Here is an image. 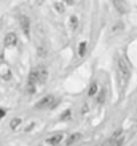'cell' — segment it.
<instances>
[{
	"label": "cell",
	"instance_id": "1",
	"mask_svg": "<svg viewBox=\"0 0 137 146\" xmlns=\"http://www.w3.org/2000/svg\"><path fill=\"white\" fill-rule=\"evenodd\" d=\"M117 74H118V84H120V86L125 88L130 78V66L124 57H120L117 61Z\"/></svg>",
	"mask_w": 137,
	"mask_h": 146
},
{
	"label": "cell",
	"instance_id": "2",
	"mask_svg": "<svg viewBox=\"0 0 137 146\" xmlns=\"http://www.w3.org/2000/svg\"><path fill=\"white\" fill-rule=\"evenodd\" d=\"M56 105H57L56 98H55L53 96H51V94H49V96L43 97L39 102H36L35 108L39 109V110H44V109H52V108H55Z\"/></svg>",
	"mask_w": 137,
	"mask_h": 146
},
{
	"label": "cell",
	"instance_id": "3",
	"mask_svg": "<svg viewBox=\"0 0 137 146\" xmlns=\"http://www.w3.org/2000/svg\"><path fill=\"white\" fill-rule=\"evenodd\" d=\"M19 23H20V28H21V31H23L24 36H27L29 38V35H31V21L28 19V16L25 15H21L19 19Z\"/></svg>",
	"mask_w": 137,
	"mask_h": 146
},
{
	"label": "cell",
	"instance_id": "4",
	"mask_svg": "<svg viewBox=\"0 0 137 146\" xmlns=\"http://www.w3.org/2000/svg\"><path fill=\"white\" fill-rule=\"evenodd\" d=\"M112 4H113L114 9L120 15H125L126 12H128V5H126L125 0H112Z\"/></svg>",
	"mask_w": 137,
	"mask_h": 146
},
{
	"label": "cell",
	"instance_id": "5",
	"mask_svg": "<svg viewBox=\"0 0 137 146\" xmlns=\"http://www.w3.org/2000/svg\"><path fill=\"white\" fill-rule=\"evenodd\" d=\"M16 44H17V36H16V33H13V32L7 33L5 37H4V45L7 46V48H12Z\"/></svg>",
	"mask_w": 137,
	"mask_h": 146
},
{
	"label": "cell",
	"instance_id": "6",
	"mask_svg": "<svg viewBox=\"0 0 137 146\" xmlns=\"http://www.w3.org/2000/svg\"><path fill=\"white\" fill-rule=\"evenodd\" d=\"M36 70H37V74H39V84H44L48 80V69L45 66L40 65L36 68Z\"/></svg>",
	"mask_w": 137,
	"mask_h": 146
},
{
	"label": "cell",
	"instance_id": "7",
	"mask_svg": "<svg viewBox=\"0 0 137 146\" xmlns=\"http://www.w3.org/2000/svg\"><path fill=\"white\" fill-rule=\"evenodd\" d=\"M124 143V137H118V138H112L110 137L108 141L103 143V146H122Z\"/></svg>",
	"mask_w": 137,
	"mask_h": 146
},
{
	"label": "cell",
	"instance_id": "8",
	"mask_svg": "<svg viewBox=\"0 0 137 146\" xmlns=\"http://www.w3.org/2000/svg\"><path fill=\"white\" fill-rule=\"evenodd\" d=\"M63 138H64L63 133H57V134H53L52 137H49V138L47 139V142L49 143V145H52V146H56L63 141Z\"/></svg>",
	"mask_w": 137,
	"mask_h": 146
},
{
	"label": "cell",
	"instance_id": "9",
	"mask_svg": "<svg viewBox=\"0 0 137 146\" xmlns=\"http://www.w3.org/2000/svg\"><path fill=\"white\" fill-rule=\"evenodd\" d=\"M122 29H124V23H122V21H117V23H114V25H112L110 33H112V35H116L118 32H121Z\"/></svg>",
	"mask_w": 137,
	"mask_h": 146
},
{
	"label": "cell",
	"instance_id": "10",
	"mask_svg": "<svg viewBox=\"0 0 137 146\" xmlns=\"http://www.w3.org/2000/svg\"><path fill=\"white\" fill-rule=\"evenodd\" d=\"M80 138H81V134H80V133H75V134H72V135H69V137H68V139H67L65 145H67V146H71V145H73L75 142H77V141H79Z\"/></svg>",
	"mask_w": 137,
	"mask_h": 146
},
{
	"label": "cell",
	"instance_id": "11",
	"mask_svg": "<svg viewBox=\"0 0 137 146\" xmlns=\"http://www.w3.org/2000/svg\"><path fill=\"white\" fill-rule=\"evenodd\" d=\"M105 96H107V90H105V88H101L99 90V94H97V98H96V104L101 105L105 101Z\"/></svg>",
	"mask_w": 137,
	"mask_h": 146
},
{
	"label": "cell",
	"instance_id": "12",
	"mask_svg": "<svg viewBox=\"0 0 137 146\" xmlns=\"http://www.w3.org/2000/svg\"><path fill=\"white\" fill-rule=\"evenodd\" d=\"M96 93H99V85L96 84V82H92L91 86H89V90H88V96L92 97V96H95Z\"/></svg>",
	"mask_w": 137,
	"mask_h": 146
},
{
	"label": "cell",
	"instance_id": "13",
	"mask_svg": "<svg viewBox=\"0 0 137 146\" xmlns=\"http://www.w3.org/2000/svg\"><path fill=\"white\" fill-rule=\"evenodd\" d=\"M20 125H21V118H19V117L13 118L11 122H9V127H11L12 130H16V129H17Z\"/></svg>",
	"mask_w": 137,
	"mask_h": 146
},
{
	"label": "cell",
	"instance_id": "14",
	"mask_svg": "<svg viewBox=\"0 0 137 146\" xmlns=\"http://www.w3.org/2000/svg\"><path fill=\"white\" fill-rule=\"evenodd\" d=\"M69 25L72 28L73 31H76L77 27H79V19H77V16H71L69 17Z\"/></svg>",
	"mask_w": 137,
	"mask_h": 146
},
{
	"label": "cell",
	"instance_id": "15",
	"mask_svg": "<svg viewBox=\"0 0 137 146\" xmlns=\"http://www.w3.org/2000/svg\"><path fill=\"white\" fill-rule=\"evenodd\" d=\"M85 50H87V42L85 41H81L79 44V56L83 57L84 54H85Z\"/></svg>",
	"mask_w": 137,
	"mask_h": 146
},
{
	"label": "cell",
	"instance_id": "16",
	"mask_svg": "<svg viewBox=\"0 0 137 146\" xmlns=\"http://www.w3.org/2000/svg\"><path fill=\"white\" fill-rule=\"evenodd\" d=\"M36 52H37V56L39 57H45L47 56V53H48V52H47V48L45 46H37V50H36Z\"/></svg>",
	"mask_w": 137,
	"mask_h": 146
},
{
	"label": "cell",
	"instance_id": "17",
	"mask_svg": "<svg viewBox=\"0 0 137 146\" xmlns=\"http://www.w3.org/2000/svg\"><path fill=\"white\" fill-rule=\"evenodd\" d=\"M55 9H56L59 13H64V11H65L64 3H55Z\"/></svg>",
	"mask_w": 137,
	"mask_h": 146
},
{
	"label": "cell",
	"instance_id": "18",
	"mask_svg": "<svg viewBox=\"0 0 137 146\" xmlns=\"http://www.w3.org/2000/svg\"><path fill=\"white\" fill-rule=\"evenodd\" d=\"M69 117H71V110H65L64 113L60 115V119L61 121H65V119H68Z\"/></svg>",
	"mask_w": 137,
	"mask_h": 146
},
{
	"label": "cell",
	"instance_id": "19",
	"mask_svg": "<svg viewBox=\"0 0 137 146\" xmlns=\"http://www.w3.org/2000/svg\"><path fill=\"white\" fill-rule=\"evenodd\" d=\"M118 137H122V129H117V130L112 134V138H118Z\"/></svg>",
	"mask_w": 137,
	"mask_h": 146
},
{
	"label": "cell",
	"instance_id": "20",
	"mask_svg": "<svg viewBox=\"0 0 137 146\" xmlns=\"http://www.w3.org/2000/svg\"><path fill=\"white\" fill-rule=\"evenodd\" d=\"M5 113H7V110L3 108H0V118H3L4 115H5Z\"/></svg>",
	"mask_w": 137,
	"mask_h": 146
},
{
	"label": "cell",
	"instance_id": "21",
	"mask_svg": "<svg viewBox=\"0 0 137 146\" xmlns=\"http://www.w3.org/2000/svg\"><path fill=\"white\" fill-rule=\"evenodd\" d=\"M64 4H68V5H73V0H63Z\"/></svg>",
	"mask_w": 137,
	"mask_h": 146
},
{
	"label": "cell",
	"instance_id": "22",
	"mask_svg": "<svg viewBox=\"0 0 137 146\" xmlns=\"http://www.w3.org/2000/svg\"><path fill=\"white\" fill-rule=\"evenodd\" d=\"M88 110H89V109H88ZM88 110H87V105H84V108H83V114H85Z\"/></svg>",
	"mask_w": 137,
	"mask_h": 146
}]
</instances>
